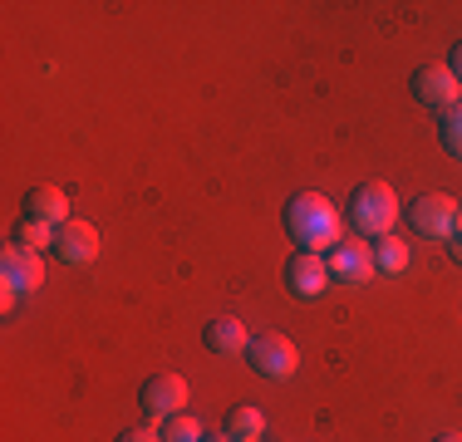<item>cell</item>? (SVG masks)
<instances>
[{"label":"cell","mask_w":462,"mask_h":442,"mask_svg":"<svg viewBox=\"0 0 462 442\" xmlns=\"http://www.w3.org/2000/svg\"><path fill=\"white\" fill-rule=\"evenodd\" d=\"M393 221H399V197L383 177H369V182L355 187L349 197V226L359 236H393Z\"/></svg>","instance_id":"obj_2"},{"label":"cell","mask_w":462,"mask_h":442,"mask_svg":"<svg viewBox=\"0 0 462 442\" xmlns=\"http://www.w3.org/2000/svg\"><path fill=\"white\" fill-rule=\"evenodd\" d=\"M118 442H162V433L152 423H143V428H128V433H118Z\"/></svg>","instance_id":"obj_18"},{"label":"cell","mask_w":462,"mask_h":442,"mask_svg":"<svg viewBox=\"0 0 462 442\" xmlns=\"http://www.w3.org/2000/svg\"><path fill=\"white\" fill-rule=\"evenodd\" d=\"M457 197H448V192H423L413 202V226L423 231V236H438V241H453L457 236Z\"/></svg>","instance_id":"obj_7"},{"label":"cell","mask_w":462,"mask_h":442,"mask_svg":"<svg viewBox=\"0 0 462 442\" xmlns=\"http://www.w3.org/2000/svg\"><path fill=\"white\" fill-rule=\"evenodd\" d=\"M453 261L462 265V236H453Z\"/></svg>","instance_id":"obj_21"},{"label":"cell","mask_w":462,"mask_h":442,"mask_svg":"<svg viewBox=\"0 0 462 442\" xmlns=\"http://www.w3.org/2000/svg\"><path fill=\"white\" fill-rule=\"evenodd\" d=\"M413 94H418V104L448 114V108L462 104V79L453 74V64H423V69L413 74Z\"/></svg>","instance_id":"obj_6"},{"label":"cell","mask_w":462,"mask_h":442,"mask_svg":"<svg viewBox=\"0 0 462 442\" xmlns=\"http://www.w3.org/2000/svg\"><path fill=\"white\" fill-rule=\"evenodd\" d=\"M138 398H143V418H148L152 428H162L168 418L187 413V379L182 373H152Z\"/></svg>","instance_id":"obj_3"},{"label":"cell","mask_w":462,"mask_h":442,"mask_svg":"<svg viewBox=\"0 0 462 442\" xmlns=\"http://www.w3.org/2000/svg\"><path fill=\"white\" fill-rule=\"evenodd\" d=\"M15 300H20V295H15V290H5V285H0V309H5V315H10V309H15Z\"/></svg>","instance_id":"obj_19"},{"label":"cell","mask_w":462,"mask_h":442,"mask_svg":"<svg viewBox=\"0 0 462 442\" xmlns=\"http://www.w3.org/2000/svg\"><path fill=\"white\" fill-rule=\"evenodd\" d=\"M246 345H251V335H246V325H241L236 315H222V319H212L207 325V349L212 354H246Z\"/></svg>","instance_id":"obj_11"},{"label":"cell","mask_w":462,"mask_h":442,"mask_svg":"<svg viewBox=\"0 0 462 442\" xmlns=\"http://www.w3.org/2000/svg\"><path fill=\"white\" fill-rule=\"evenodd\" d=\"M0 285L15 290V295H35L40 285H45V261H40V251L20 246V241L0 251Z\"/></svg>","instance_id":"obj_5"},{"label":"cell","mask_w":462,"mask_h":442,"mask_svg":"<svg viewBox=\"0 0 462 442\" xmlns=\"http://www.w3.org/2000/svg\"><path fill=\"white\" fill-rule=\"evenodd\" d=\"M285 231L295 236V246L300 251H335L339 241H345V216H339V207L329 202L320 192H300L291 197V207H285Z\"/></svg>","instance_id":"obj_1"},{"label":"cell","mask_w":462,"mask_h":442,"mask_svg":"<svg viewBox=\"0 0 462 442\" xmlns=\"http://www.w3.org/2000/svg\"><path fill=\"white\" fill-rule=\"evenodd\" d=\"M438 442H462V433H443V437H438Z\"/></svg>","instance_id":"obj_22"},{"label":"cell","mask_w":462,"mask_h":442,"mask_svg":"<svg viewBox=\"0 0 462 442\" xmlns=\"http://www.w3.org/2000/svg\"><path fill=\"white\" fill-rule=\"evenodd\" d=\"M158 433H162V442H202V423H197L192 413H178V418H168Z\"/></svg>","instance_id":"obj_16"},{"label":"cell","mask_w":462,"mask_h":442,"mask_svg":"<svg viewBox=\"0 0 462 442\" xmlns=\"http://www.w3.org/2000/svg\"><path fill=\"white\" fill-rule=\"evenodd\" d=\"M54 256H60L64 265H89L98 256V231L89 226V221L69 216L60 226V236H54Z\"/></svg>","instance_id":"obj_10"},{"label":"cell","mask_w":462,"mask_h":442,"mask_svg":"<svg viewBox=\"0 0 462 442\" xmlns=\"http://www.w3.org/2000/svg\"><path fill=\"white\" fill-rule=\"evenodd\" d=\"M246 359H251V369H256L261 379H276V383L291 379V373L300 369V349H295L285 335H276V329H271V335H261V339H251Z\"/></svg>","instance_id":"obj_4"},{"label":"cell","mask_w":462,"mask_h":442,"mask_svg":"<svg viewBox=\"0 0 462 442\" xmlns=\"http://www.w3.org/2000/svg\"><path fill=\"white\" fill-rule=\"evenodd\" d=\"M438 128H443V148L453 152V158H462V104H457V108H448Z\"/></svg>","instance_id":"obj_17"},{"label":"cell","mask_w":462,"mask_h":442,"mask_svg":"<svg viewBox=\"0 0 462 442\" xmlns=\"http://www.w3.org/2000/svg\"><path fill=\"white\" fill-rule=\"evenodd\" d=\"M246 442H266V437H246Z\"/></svg>","instance_id":"obj_24"},{"label":"cell","mask_w":462,"mask_h":442,"mask_svg":"<svg viewBox=\"0 0 462 442\" xmlns=\"http://www.w3.org/2000/svg\"><path fill=\"white\" fill-rule=\"evenodd\" d=\"M54 236H60V226L54 221H40V216H25L20 221V246H30V251H45V246H54Z\"/></svg>","instance_id":"obj_15"},{"label":"cell","mask_w":462,"mask_h":442,"mask_svg":"<svg viewBox=\"0 0 462 442\" xmlns=\"http://www.w3.org/2000/svg\"><path fill=\"white\" fill-rule=\"evenodd\" d=\"M285 285H291L295 300H320L329 290V261L315 256V251H295L285 261Z\"/></svg>","instance_id":"obj_9"},{"label":"cell","mask_w":462,"mask_h":442,"mask_svg":"<svg viewBox=\"0 0 462 442\" xmlns=\"http://www.w3.org/2000/svg\"><path fill=\"white\" fill-rule=\"evenodd\" d=\"M329 281L339 285H369L374 275H379V265H374V246H365V241H339L335 251H329Z\"/></svg>","instance_id":"obj_8"},{"label":"cell","mask_w":462,"mask_h":442,"mask_svg":"<svg viewBox=\"0 0 462 442\" xmlns=\"http://www.w3.org/2000/svg\"><path fill=\"white\" fill-rule=\"evenodd\" d=\"M453 74H457V79H462V40L453 44Z\"/></svg>","instance_id":"obj_20"},{"label":"cell","mask_w":462,"mask_h":442,"mask_svg":"<svg viewBox=\"0 0 462 442\" xmlns=\"http://www.w3.org/2000/svg\"><path fill=\"white\" fill-rule=\"evenodd\" d=\"M25 216H40V221L64 226V221H69V197H64L60 187H30L25 192Z\"/></svg>","instance_id":"obj_12"},{"label":"cell","mask_w":462,"mask_h":442,"mask_svg":"<svg viewBox=\"0 0 462 442\" xmlns=\"http://www.w3.org/2000/svg\"><path fill=\"white\" fill-rule=\"evenodd\" d=\"M226 437H231V442L266 437V418H261L256 408H231V418H226Z\"/></svg>","instance_id":"obj_14"},{"label":"cell","mask_w":462,"mask_h":442,"mask_svg":"<svg viewBox=\"0 0 462 442\" xmlns=\"http://www.w3.org/2000/svg\"><path fill=\"white\" fill-rule=\"evenodd\" d=\"M374 265H379L383 275H403V271H409V241L379 236V246H374Z\"/></svg>","instance_id":"obj_13"},{"label":"cell","mask_w":462,"mask_h":442,"mask_svg":"<svg viewBox=\"0 0 462 442\" xmlns=\"http://www.w3.org/2000/svg\"><path fill=\"white\" fill-rule=\"evenodd\" d=\"M457 236H462V212H457Z\"/></svg>","instance_id":"obj_23"}]
</instances>
